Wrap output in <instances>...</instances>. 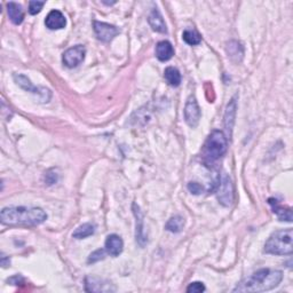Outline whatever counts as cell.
Here are the masks:
<instances>
[{
	"mask_svg": "<svg viewBox=\"0 0 293 293\" xmlns=\"http://www.w3.org/2000/svg\"><path fill=\"white\" fill-rule=\"evenodd\" d=\"M283 280V273L268 268L253 273L234 289V292H265L275 289Z\"/></svg>",
	"mask_w": 293,
	"mask_h": 293,
	"instance_id": "obj_2",
	"label": "cell"
},
{
	"mask_svg": "<svg viewBox=\"0 0 293 293\" xmlns=\"http://www.w3.org/2000/svg\"><path fill=\"white\" fill-rule=\"evenodd\" d=\"M13 78L16 84L21 87V89H23L27 92H30L32 93V94L38 95L39 100L44 102V103H45V102H50L51 97H52V93L50 90L46 89V87L35 86L27 76L21 75V73H15V75L13 76Z\"/></svg>",
	"mask_w": 293,
	"mask_h": 293,
	"instance_id": "obj_5",
	"label": "cell"
},
{
	"mask_svg": "<svg viewBox=\"0 0 293 293\" xmlns=\"http://www.w3.org/2000/svg\"><path fill=\"white\" fill-rule=\"evenodd\" d=\"M85 55H86V48L82 45H76L69 50H67L63 54L62 61L63 65L66 67L70 68H76L80 65V63L85 60Z\"/></svg>",
	"mask_w": 293,
	"mask_h": 293,
	"instance_id": "obj_8",
	"label": "cell"
},
{
	"mask_svg": "<svg viewBox=\"0 0 293 293\" xmlns=\"http://www.w3.org/2000/svg\"><path fill=\"white\" fill-rule=\"evenodd\" d=\"M188 189H189V192L194 195H199L204 192V188L197 182L188 183Z\"/></svg>",
	"mask_w": 293,
	"mask_h": 293,
	"instance_id": "obj_27",
	"label": "cell"
},
{
	"mask_svg": "<svg viewBox=\"0 0 293 293\" xmlns=\"http://www.w3.org/2000/svg\"><path fill=\"white\" fill-rule=\"evenodd\" d=\"M218 201L223 206H231L234 201V188L232 180L227 174H223L219 183V189L217 193Z\"/></svg>",
	"mask_w": 293,
	"mask_h": 293,
	"instance_id": "obj_7",
	"label": "cell"
},
{
	"mask_svg": "<svg viewBox=\"0 0 293 293\" xmlns=\"http://www.w3.org/2000/svg\"><path fill=\"white\" fill-rule=\"evenodd\" d=\"M95 233V226L93 223H84L78 227L72 234V237L76 239H84L86 237H90L94 235Z\"/></svg>",
	"mask_w": 293,
	"mask_h": 293,
	"instance_id": "obj_21",
	"label": "cell"
},
{
	"mask_svg": "<svg viewBox=\"0 0 293 293\" xmlns=\"http://www.w3.org/2000/svg\"><path fill=\"white\" fill-rule=\"evenodd\" d=\"M268 203L271 205L273 212L276 214L280 221H292V210L290 207H283L281 205H278L275 198H269L268 199Z\"/></svg>",
	"mask_w": 293,
	"mask_h": 293,
	"instance_id": "obj_17",
	"label": "cell"
},
{
	"mask_svg": "<svg viewBox=\"0 0 293 293\" xmlns=\"http://www.w3.org/2000/svg\"><path fill=\"white\" fill-rule=\"evenodd\" d=\"M124 248V242L118 235H109L106 239V251L111 257H118Z\"/></svg>",
	"mask_w": 293,
	"mask_h": 293,
	"instance_id": "obj_14",
	"label": "cell"
},
{
	"mask_svg": "<svg viewBox=\"0 0 293 293\" xmlns=\"http://www.w3.org/2000/svg\"><path fill=\"white\" fill-rule=\"evenodd\" d=\"M205 291V285L202 282H194L190 283L187 287V292L189 293H202Z\"/></svg>",
	"mask_w": 293,
	"mask_h": 293,
	"instance_id": "obj_25",
	"label": "cell"
},
{
	"mask_svg": "<svg viewBox=\"0 0 293 293\" xmlns=\"http://www.w3.org/2000/svg\"><path fill=\"white\" fill-rule=\"evenodd\" d=\"M148 22L150 24V27L153 28V30L156 32L160 33H166L168 32V28H166V24L164 18L162 16V14L159 13L157 8L153 9V12L150 13V15L148 17Z\"/></svg>",
	"mask_w": 293,
	"mask_h": 293,
	"instance_id": "obj_16",
	"label": "cell"
},
{
	"mask_svg": "<svg viewBox=\"0 0 293 293\" xmlns=\"http://www.w3.org/2000/svg\"><path fill=\"white\" fill-rule=\"evenodd\" d=\"M7 13H8V17L11 21L18 26L21 24L24 19V13L21 5H18L16 3H7Z\"/></svg>",
	"mask_w": 293,
	"mask_h": 293,
	"instance_id": "obj_19",
	"label": "cell"
},
{
	"mask_svg": "<svg viewBox=\"0 0 293 293\" xmlns=\"http://www.w3.org/2000/svg\"><path fill=\"white\" fill-rule=\"evenodd\" d=\"M106 250H96L95 252H93L92 255L90 256L89 258V262L90 263H94V262H97V261H100L102 260V259H104V256H106Z\"/></svg>",
	"mask_w": 293,
	"mask_h": 293,
	"instance_id": "obj_26",
	"label": "cell"
},
{
	"mask_svg": "<svg viewBox=\"0 0 293 293\" xmlns=\"http://www.w3.org/2000/svg\"><path fill=\"white\" fill-rule=\"evenodd\" d=\"M228 149V140L221 131L214 130L208 135L203 148V158L207 164H212L226 154Z\"/></svg>",
	"mask_w": 293,
	"mask_h": 293,
	"instance_id": "obj_4",
	"label": "cell"
},
{
	"mask_svg": "<svg viewBox=\"0 0 293 293\" xmlns=\"http://www.w3.org/2000/svg\"><path fill=\"white\" fill-rule=\"evenodd\" d=\"M85 290L87 292H114L116 289L110 282L99 277H86Z\"/></svg>",
	"mask_w": 293,
	"mask_h": 293,
	"instance_id": "obj_10",
	"label": "cell"
},
{
	"mask_svg": "<svg viewBox=\"0 0 293 293\" xmlns=\"http://www.w3.org/2000/svg\"><path fill=\"white\" fill-rule=\"evenodd\" d=\"M227 54L231 57V60L234 62H241L242 58L244 56V48L242 46L241 43H238L236 40H232L227 44L226 47Z\"/></svg>",
	"mask_w": 293,
	"mask_h": 293,
	"instance_id": "obj_18",
	"label": "cell"
},
{
	"mask_svg": "<svg viewBox=\"0 0 293 293\" xmlns=\"http://www.w3.org/2000/svg\"><path fill=\"white\" fill-rule=\"evenodd\" d=\"M174 55V48L172 46V44L168 40L159 41L157 45H156V56L159 61L166 62L171 60Z\"/></svg>",
	"mask_w": 293,
	"mask_h": 293,
	"instance_id": "obj_15",
	"label": "cell"
},
{
	"mask_svg": "<svg viewBox=\"0 0 293 293\" xmlns=\"http://www.w3.org/2000/svg\"><path fill=\"white\" fill-rule=\"evenodd\" d=\"M184 227V219L181 216H174L171 218L168 223L165 224V229L171 233L178 234L180 232H182V229Z\"/></svg>",
	"mask_w": 293,
	"mask_h": 293,
	"instance_id": "obj_22",
	"label": "cell"
},
{
	"mask_svg": "<svg viewBox=\"0 0 293 293\" xmlns=\"http://www.w3.org/2000/svg\"><path fill=\"white\" fill-rule=\"evenodd\" d=\"M237 96H234L233 99L229 102L227 106L226 112H224V128L228 132L229 138L232 136L233 133V128L234 124H235V117H236V109H237Z\"/></svg>",
	"mask_w": 293,
	"mask_h": 293,
	"instance_id": "obj_12",
	"label": "cell"
},
{
	"mask_svg": "<svg viewBox=\"0 0 293 293\" xmlns=\"http://www.w3.org/2000/svg\"><path fill=\"white\" fill-rule=\"evenodd\" d=\"M45 24L50 30H60L67 26V18L60 11L54 9L46 16Z\"/></svg>",
	"mask_w": 293,
	"mask_h": 293,
	"instance_id": "obj_13",
	"label": "cell"
},
{
	"mask_svg": "<svg viewBox=\"0 0 293 293\" xmlns=\"http://www.w3.org/2000/svg\"><path fill=\"white\" fill-rule=\"evenodd\" d=\"M164 78L166 82L172 87H178L181 84V73L174 67L166 68L164 71Z\"/></svg>",
	"mask_w": 293,
	"mask_h": 293,
	"instance_id": "obj_20",
	"label": "cell"
},
{
	"mask_svg": "<svg viewBox=\"0 0 293 293\" xmlns=\"http://www.w3.org/2000/svg\"><path fill=\"white\" fill-rule=\"evenodd\" d=\"M133 213L136 219V243H139L140 246H144L146 243V236L144 233V226H143V214L141 212L139 205L134 203L133 204Z\"/></svg>",
	"mask_w": 293,
	"mask_h": 293,
	"instance_id": "obj_11",
	"label": "cell"
},
{
	"mask_svg": "<svg viewBox=\"0 0 293 293\" xmlns=\"http://www.w3.org/2000/svg\"><path fill=\"white\" fill-rule=\"evenodd\" d=\"M93 28H94V32L97 39L103 43H110L117 35H119V29L111 26L109 23L94 21L93 23Z\"/></svg>",
	"mask_w": 293,
	"mask_h": 293,
	"instance_id": "obj_9",
	"label": "cell"
},
{
	"mask_svg": "<svg viewBox=\"0 0 293 293\" xmlns=\"http://www.w3.org/2000/svg\"><path fill=\"white\" fill-rule=\"evenodd\" d=\"M265 252L274 256H291L293 252L292 228L275 232L265 244Z\"/></svg>",
	"mask_w": 293,
	"mask_h": 293,
	"instance_id": "obj_3",
	"label": "cell"
},
{
	"mask_svg": "<svg viewBox=\"0 0 293 293\" xmlns=\"http://www.w3.org/2000/svg\"><path fill=\"white\" fill-rule=\"evenodd\" d=\"M182 39H183L184 43H187L188 45H190V46H196V45H198V44H201V41H202L201 35H199L197 31L190 30V29L183 31Z\"/></svg>",
	"mask_w": 293,
	"mask_h": 293,
	"instance_id": "obj_23",
	"label": "cell"
},
{
	"mask_svg": "<svg viewBox=\"0 0 293 293\" xmlns=\"http://www.w3.org/2000/svg\"><path fill=\"white\" fill-rule=\"evenodd\" d=\"M184 120L190 128H197L202 117V111L197 103V100L195 96H189L187 103L184 106Z\"/></svg>",
	"mask_w": 293,
	"mask_h": 293,
	"instance_id": "obj_6",
	"label": "cell"
},
{
	"mask_svg": "<svg viewBox=\"0 0 293 293\" xmlns=\"http://www.w3.org/2000/svg\"><path fill=\"white\" fill-rule=\"evenodd\" d=\"M44 6H45V2H30V4H29V13L31 15H37L38 13L41 12Z\"/></svg>",
	"mask_w": 293,
	"mask_h": 293,
	"instance_id": "obj_24",
	"label": "cell"
},
{
	"mask_svg": "<svg viewBox=\"0 0 293 293\" xmlns=\"http://www.w3.org/2000/svg\"><path fill=\"white\" fill-rule=\"evenodd\" d=\"M47 214L40 207L9 206L3 208L0 220L6 226H38L45 222Z\"/></svg>",
	"mask_w": 293,
	"mask_h": 293,
	"instance_id": "obj_1",
	"label": "cell"
}]
</instances>
